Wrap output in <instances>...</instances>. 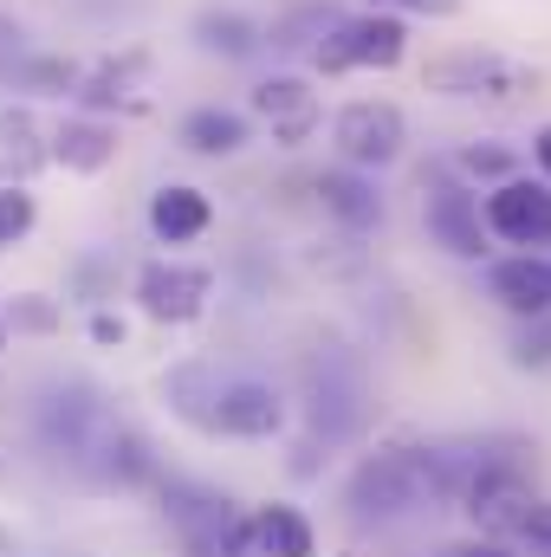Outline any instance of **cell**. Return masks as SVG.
Listing matches in <instances>:
<instances>
[{"label":"cell","instance_id":"1","mask_svg":"<svg viewBox=\"0 0 551 557\" xmlns=\"http://www.w3.org/2000/svg\"><path fill=\"white\" fill-rule=\"evenodd\" d=\"M448 499L441 493V460L434 447H377L351 467L344 480V506L357 525H390V519H409L421 506Z\"/></svg>","mask_w":551,"mask_h":557},{"label":"cell","instance_id":"2","mask_svg":"<svg viewBox=\"0 0 551 557\" xmlns=\"http://www.w3.org/2000/svg\"><path fill=\"white\" fill-rule=\"evenodd\" d=\"M421 91L461 98V104H519L526 91H539V72L506 52H487V46H454L421 65Z\"/></svg>","mask_w":551,"mask_h":557},{"label":"cell","instance_id":"3","mask_svg":"<svg viewBox=\"0 0 551 557\" xmlns=\"http://www.w3.org/2000/svg\"><path fill=\"white\" fill-rule=\"evenodd\" d=\"M403 52H409V26L396 13H357V20H331L325 26V39L311 46V65L325 78L357 72V65L390 72V65H403Z\"/></svg>","mask_w":551,"mask_h":557},{"label":"cell","instance_id":"4","mask_svg":"<svg viewBox=\"0 0 551 557\" xmlns=\"http://www.w3.org/2000/svg\"><path fill=\"white\" fill-rule=\"evenodd\" d=\"M331 143H338V156L351 162V169H390L396 156H403V143H409V117L396 111V104H383V98H357V104H344L338 117H331Z\"/></svg>","mask_w":551,"mask_h":557},{"label":"cell","instance_id":"5","mask_svg":"<svg viewBox=\"0 0 551 557\" xmlns=\"http://www.w3.org/2000/svg\"><path fill=\"white\" fill-rule=\"evenodd\" d=\"M118 428V416L105 409V396L98 389H85V383H72V389H59L46 409H39V441L52 447V454H65V460H78V467H91V454L105 447V434Z\"/></svg>","mask_w":551,"mask_h":557},{"label":"cell","instance_id":"6","mask_svg":"<svg viewBox=\"0 0 551 557\" xmlns=\"http://www.w3.org/2000/svg\"><path fill=\"white\" fill-rule=\"evenodd\" d=\"M480 221H487V234H500L506 247H546L551 240V182L506 175L500 188H487Z\"/></svg>","mask_w":551,"mask_h":557},{"label":"cell","instance_id":"7","mask_svg":"<svg viewBox=\"0 0 551 557\" xmlns=\"http://www.w3.org/2000/svg\"><path fill=\"white\" fill-rule=\"evenodd\" d=\"M215 298V273L188 267V260H149L137 273V305L156 324H195Z\"/></svg>","mask_w":551,"mask_h":557},{"label":"cell","instance_id":"8","mask_svg":"<svg viewBox=\"0 0 551 557\" xmlns=\"http://www.w3.org/2000/svg\"><path fill=\"white\" fill-rule=\"evenodd\" d=\"M461 512L480 525V539H493V545H500L506 532H519V525H526V512H532V486H526V473H519V467L487 460V467L467 480Z\"/></svg>","mask_w":551,"mask_h":557},{"label":"cell","instance_id":"9","mask_svg":"<svg viewBox=\"0 0 551 557\" xmlns=\"http://www.w3.org/2000/svg\"><path fill=\"white\" fill-rule=\"evenodd\" d=\"M421 221H428L434 247H448L454 260H487V221H480V195L467 182L434 175L421 195Z\"/></svg>","mask_w":551,"mask_h":557},{"label":"cell","instance_id":"10","mask_svg":"<svg viewBox=\"0 0 551 557\" xmlns=\"http://www.w3.org/2000/svg\"><path fill=\"white\" fill-rule=\"evenodd\" d=\"M279 428H285V403H279L273 383H260V376H221L208 434H228V441H273Z\"/></svg>","mask_w":551,"mask_h":557},{"label":"cell","instance_id":"11","mask_svg":"<svg viewBox=\"0 0 551 557\" xmlns=\"http://www.w3.org/2000/svg\"><path fill=\"white\" fill-rule=\"evenodd\" d=\"M162 512H169V525L182 532L188 557H208V552H215V539H221V532L241 519L228 493H215V486H195V480H162Z\"/></svg>","mask_w":551,"mask_h":557},{"label":"cell","instance_id":"12","mask_svg":"<svg viewBox=\"0 0 551 557\" xmlns=\"http://www.w3.org/2000/svg\"><path fill=\"white\" fill-rule=\"evenodd\" d=\"M46 162H52V131L26 104H0V188H33Z\"/></svg>","mask_w":551,"mask_h":557},{"label":"cell","instance_id":"13","mask_svg":"<svg viewBox=\"0 0 551 557\" xmlns=\"http://www.w3.org/2000/svg\"><path fill=\"white\" fill-rule=\"evenodd\" d=\"M254 111L273 124V143H285V149H298V143L318 131V98H311V85H305L298 72L260 78V85H254Z\"/></svg>","mask_w":551,"mask_h":557},{"label":"cell","instance_id":"14","mask_svg":"<svg viewBox=\"0 0 551 557\" xmlns=\"http://www.w3.org/2000/svg\"><path fill=\"white\" fill-rule=\"evenodd\" d=\"M318 201H325V214H338L351 234L383 227V195H377V182H370L364 169H351V162H338V169L318 175Z\"/></svg>","mask_w":551,"mask_h":557},{"label":"cell","instance_id":"15","mask_svg":"<svg viewBox=\"0 0 551 557\" xmlns=\"http://www.w3.org/2000/svg\"><path fill=\"white\" fill-rule=\"evenodd\" d=\"M52 162H65L72 175H98V169H111L118 162V124L111 117H59V131H52Z\"/></svg>","mask_w":551,"mask_h":557},{"label":"cell","instance_id":"16","mask_svg":"<svg viewBox=\"0 0 551 557\" xmlns=\"http://www.w3.org/2000/svg\"><path fill=\"white\" fill-rule=\"evenodd\" d=\"M487 285H493V298H500L513 318H546L551 311V260H532V253L493 260V267H487Z\"/></svg>","mask_w":551,"mask_h":557},{"label":"cell","instance_id":"17","mask_svg":"<svg viewBox=\"0 0 551 557\" xmlns=\"http://www.w3.org/2000/svg\"><path fill=\"white\" fill-rule=\"evenodd\" d=\"M208 221H215V208H208V195L188 188V182H169V188L149 195V234H156L162 247H188V240H201Z\"/></svg>","mask_w":551,"mask_h":557},{"label":"cell","instance_id":"18","mask_svg":"<svg viewBox=\"0 0 551 557\" xmlns=\"http://www.w3.org/2000/svg\"><path fill=\"white\" fill-rule=\"evenodd\" d=\"M143 72H149V52H124V59H105V65H91V72H78V85H72V98H78V111L85 117H105V111H118L124 98H131V85H137Z\"/></svg>","mask_w":551,"mask_h":557},{"label":"cell","instance_id":"19","mask_svg":"<svg viewBox=\"0 0 551 557\" xmlns=\"http://www.w3.org/2000/svg\"><path fill=\"white\" fill-rule=\"evenodd\" d=\"M195 46L208 59H254L267 46V26L241 7H208V13H195Z\"/></svg>","mask_w":551,"mask_h":557},{"label":"cell","instance_id":"20","mask_svg":"<svg viewBox=\"0 0 551 557\" xmlns=\"http://www.w3.org/2000/svg\"><path fill=\"white\" fill-rule=\"evenodd\" d=\"M311 428L325 441H344L364 428V376L357 370H344V383H331V370L311 376Z\"/></svg>","mask_w":551,"mask_h":557},{"label":"cell","instance_id":"21","mask_svg":"<svg viewBox=\"0 0 551 557\" xmlns=\"http://www.w3.org/2000/svg\"><path fill=\"white\" fill-rule=\"evenodd\" d=\"M247 137H254L247 117L228 111V104H195V111L182 117V149H195V156H241Z\"/></svg>","mask_w":551,"mask_h":557},{"label":"cell","instance_id":"22","mask_svg":"<svg viewBox=\"0 0 551 557\" xmlns=\"http://www.w3.org/2000/svg\"><path fill=\"white\" fill-rule=\"evenodd\" d=\"M215 396H221V370L215 363H175L162 376V403L182 421H195L201 434H208V416H215Z\"/></svg>","mask_w":551,"mask_h":557},{"label":"cell","instance_id":"23","mask_svg":"<svg viewBox=\"0 0 551 557\" xmlns=\"http://www.w3.org/2000/svg\"><path fill=\"white\" fill-rule=\"evenodd\" d=\"M247 525H254V545L260 557H311V519L298 512V506H260V512H247Z\"/></svg>","mask_w":551,"mask_h":557},{"label":"cell","instance_id":"24","mask_svg":"<svg viewBox=\"0 0 551 557\" xmlns=\"http://www.w3.org/2000/svg\"><path fill=\"white\" fill-rule=\"evenodd\" d=\"M331 20H338L331 7H292L285 20L267 26V46H273V52H305V46H318V39H325V26H331Z\"/></svg>","mask_w":551,"mask_h":557},{"label":"cell","instance_id":"25","mask_svg":"<svg viewBox=\"0 0 551 557\" xmlns=\"http://www.w3.org/2000/svg\"><path fill=\"white\" fill-rule=\"evenodd\" d=\"M0 324L20 331V337H52V331L65 324V311H59V298H46V292H13V305L0 311Z\"/></svg>","mask_w":551,"mask_h":557},{"label":"cell","instance_id":"26","mask_svg":"<svg viewBox=\"0 0 551 557\" xmlns=\"http://www.w3.org/2000/svg\"><path fill=\"white\" fill-rule=\"evenodd\" d=\"M454 169L467 175V182H506V175H519V162H513V149L506 143H467L461 156H454Z\"/></svg>","mask_w":551,"mask_h":557},{"label":"cell","instance_id":"27","mask_svg":"<svg viewBox=\"0 0 551 557\" xmlns=\"http://www.w3.org/2000/svg\"><path fill=\"white\" fill-rule=\"evenodd\" d=\"M33 227H39V201H33V188H0V253L20 247Z\"/></svg>","mask_w":551,"mask_h":557},{"label":"cell","instance_id":"28","mask_svg":"<svg viewBox=\"0 0 551 557\" xmlns=\"http://www.w3.org/2000/svg\"><path fill=\"white\" fill-rule=\"evenodd\" d=\"M111 278H118V267H111V260L85 253V260L72 267V298H85V305H105V298H111Z\"/></svg>","mask_w":551,"mask_h":557},{"label":"cell","instance_id":"29","mask_svg":"<svg viewBox=\"0 0 551 557\" xmlns=\"http://www.w3.org/2000/svg\"><path fill=\"white\" fill-rule=\"evenodd\" d=\"M513 363H519V370H551V324L546 318H532V331H519Z\"/></svg>","mask_w":551,"mask_h":557},{"label":"cell","instance_id":"30","mask_svg":"<svg viewBox=\"0 0 551 557\" xmlns=\"http://www.w3.org/2000/svg\"><path fill=\"white\" fill-rule=\"evenodd\" d=\"M370 7L377 13H396V20L403 13H421V20H454L461 13V0H370Z\"/></svg>","mask_w":551,"mask_h":557},{"label":"cell","instance_id":"31","mask_svg":"<svg viewBox=\"0 0 551 557\" xmlns=\"http://www.w3.org/2000/svg\"><path fill=\"white\" fill-rule=\"evenodd\" d=\"M26 52H33V46H26V26H20V20H13L7 7H0V72H13V65H20Z\"/></svg>","mask_w":551,"mask_h":557},{"label":"cell","instance_id":"32","mask_svg":"<svg viewBox=\"0 0 551 557\" xmlns=\"http://www.w3.org/2000/svg\"><path fill=\"white\" fill-rule=\"evenodd\" d=\"M519 539H526L532 552H546V557H551V499H532V512H526Z\"/></svg>","mask_w":551,"mask_h":557},{"label":"cell","instance_id":"33","mask_svg":"<svg viewBox=\"0 0 551 557\" xmlns=\"http://www.w3.org/2000/svg\"><path fill=\"white\" fill-rule=\"evenodd\" d=\"M124 337H131V324H124L118 311H105V305H98V311H91V344H98V350H118Z\"/></svg>","mask_w":551,"mask_h":557},{"label":"cell","instance_id":"34","mask_svg":"<svg viewBox=\"0 0 551 557\" xmlns=\"http://www.w3.org/2000/svg\"><path fill=\"white\" fill-rule=\"evenodd\" d=\"M434 557H513V552L493 545V539H474V545H448V552H434Z\"/></svg>","mask_w":551,"mask_h":557},{"label":"cell","instance_id":"35","mask_svg":"<svg viewBox=\"0 0 551 557\" xmlns=\"http://www.w3.org/2000/svg\"><path fill=\"white\" fill-rule=\"evenodd\" d=\"M532 162L546 169V182H551V124H546V131H539V137H532Z\"/></svg>","mask_w":551,"mask_h":557},{"label":"cell","instance_id":"36","mask_svg":"<svg viewBox=\"0 0 551 557\" xmlns=\"http://www.w3.org/2000/svg\"><path fill=\"white\" fill-rule=\"evenodd\" d=\"M0 350H7V324H0Z\"/></svg>","mask_w":551,"mask_h":557}]
</instances>
